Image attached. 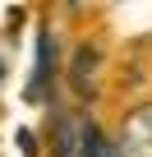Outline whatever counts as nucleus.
I'll return each mask as SVG.
<instances>
[{"instance_id": "1", "label": "nucleus", "mask_w": 152, "mask_h": 157, "mask_svg": "<svg viewBox=\"0 0 152 157\" xmlns=\"http://www.w3.org/2000/svg\"><path fill=\"white\" fill-rule=\"evenodd\" d=\"M115 157H152V102H143L124 116L120 139H115Z\"/></svg>"}, {"instance_id": "2", "label": "nucleus", "mask_w": 152, "mask_h": 157, "mask_svg": "<svg viewBox=\"0 0 152 157\" xmlns=\"http://www.w3.org/2000/svg\"><path fill=\"white\" fill-rule=\"evenodd\" d=\"M51 78H55V42H51V33L42 28V33H37V60H32V74H28L23 97H28V102H46Z\"/></svg>"}, {"instance_id": "3", "label": "nucleus", "mask_w": 152, "mask_h": 157, "mask_svg": "<svg viewBox=\"0 0 152 157\" xmlns=\"http://www.w3.org/2000/svg\"><path fill=\"white\" fill-rule=\"evenodd\" d=\"M69 157H115V139H106V129H102V125H92V120H79Z\"/></svg>"}, {"instance_id": "4", "label": "nucleus", "mask_w": 152, "mask_h": 157, "mask_svg": "<svg viewBox=\"0 0 152 157\" xmlns=\"http://www.w3.org/2000/svg\"><path fill=\"white\" fill-rule=\"evenodd\" d=\"M92 69H97V46H79V56H74V88L79 93H92Z\"/></svg>"}, {"instance_id": "5", "label": "nucleus", "mask_w": 152, "mask_h": 157, "mask_svg": "<svg viewBox=\"0 0 152 157\" xmlns=\"http://www.w3.org/2000/svg\"><path fill=\"white\" fill-rule=\"evenodd\" d=\"M14 139H19V148H23V152H28V157H32V152H37V134H32V129H19V134H14Z\"/></svg>"}, {"instance_id": "6", "label": "nucleus", "mask_w": 152, "mask_h": 157, "mask_svg": "<svg viewBox=\"0 0 152 157\" xmlns=\"http://www.w3.org/2000/svg\"><path fill=\"white\" fill-rule=\"evenodd\" d=\"M0 78H5V60H0Z\"/></svg>"}]
</instances>
